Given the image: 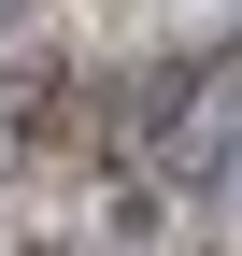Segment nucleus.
I'll use <instances>...</instances> for the list:
<instances>
[{
    "label": "nucleus",
    "instance_id": "2",
    "mask_svg": "<svg viewBox=\"0 0 242 256\" xmlns=\"http://www.w3.org/2000/svg\"><path fill=\"white\" fill-rule=\"evenodd\" d=\"M57 100H72V72H57V57H14V72H0V171L28 156V128H43Z\"/></svg>",
    "mask_w": 242,
    "mask_h": 256
},
{
    "label": "nucleus",
    "instance_id": "1",
    "mask_svg": "<svg viewBox=\"0 0 242 256\" xmlns=\"http://www.w3.org/2000/svg\"><path fill=\"white\" fill-rule=\"evenodd\" d=\"M142 156H157V185H214L228 156H242V43H214V57L157 100V142H142Z\"/></svg>",
    "mask_w": 242,
    "mask_h": 256
}]
</instances>
